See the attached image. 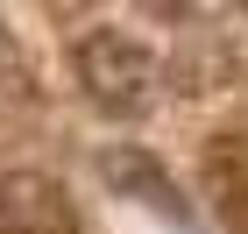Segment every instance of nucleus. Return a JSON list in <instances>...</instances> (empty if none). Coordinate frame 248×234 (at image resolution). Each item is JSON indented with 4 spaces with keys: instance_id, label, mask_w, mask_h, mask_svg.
Here are the masks:
<instances>
[{
    "instance_id": "1",
    "label": "nucleus",
    "mask_w": 248,
    "mask_h": 234,
    "mask_svg": "<svg viewBox=\"0 0 248 234\" xmlns=\"http://www.w3.org/2000/svg\"><path fill=\"white\" fill-rule=\"evenodd\" d=\"M71 71H78V85H85L99 107H114V114H135V107H149V99L163 93V57H156L142 36H128V29H93V36H78Z\"/></svg>"
},
{
    "instance_id": "2",
    "label": "nucleus",
    "mask_w": 248,
    "mask_h": 234,
    "mask_svg": "<svg viewBox=\"0 0 248 234\" xmlns=\"http://www.w3.org/2000/svg\"><path fill=\"white\" fill-rule=\"evenodd\" d=\"M0 234H71V206H64L57 177L15 171L0 185Z\"/></svg>"
},
{
    "instance_id": "3",
    "label": "nucleus",
    "mask_w": 248,
    "mask_h": 234,
    "mask_svg": "<svg viewBox=\"0 0 248 234\" xmlns=\"http://www.w3.org/2000/svg\"><path fill=\"white\" fill-rule=\"evenodd\" d=\"M99 177H107L121 199H142V206H163V213L185 220V199H177L170 171H163L149 149H107V156H99Z\"/></svg>"
},
{
    "instance_id": "4",
    "label": "nucleus",
    "mask_w": 248,
    "mask_h": 234,
    "mask_svg": "<svg viewBox=\"0 0 248 234\" xmlns=\"http://www.w3.org/2000/svg\"><path fill=\"white\" fill-rule=\"evenodd\" d=\"M206 192L234 234H248V135H220L206 149Z\"/></svg>"
}]
</instances>
